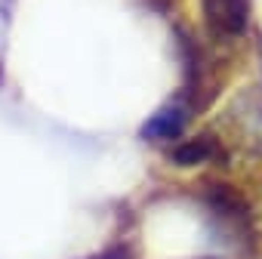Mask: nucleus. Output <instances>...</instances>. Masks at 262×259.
Listing matches in <instances>:
<instances>
[{
    "label": "nucleus",
    "instance_id": "nucleus-5",
    "mask_svg": "<svg viewBox=\"0 0 262 259\" xmlns=\"http://www.w3.org/2000/svg\"><path fill=\"white\" fill-rule=\"evenodd\" d=\"M170 161L176 167H207V164H228L225 158V145L219 142L216 133H201L191 136L185 142H179L170 152Z\"/></svg>",
    "mask_w": 262,
    "mask_h": 259
},
{
    "label": "nucleus",
    "instance_id": "nucleus-1",
    "mask_svg": "<svg viewBox=\"0 0 262 259\" xmlns=\"http://www.w3.org/2000/svg\"><path fill=\"white\" fill-rule=\"evenodd\" d=\"M204 207L210 213V222L216 228V234L234 250V253H244L250 256L256 250V219H253V210L247 204V198L237 191V188H228V185H207L204 188Z\"/></svg>",
    "mask_w": 262,
    "mask_h": 259
},
{
    "label": "nucleus",
    "instance_id": "nucleus-4",
    "mask_svg": "<svg viewBox=\"0 0 262 259\" xmlns=\"http://www.w3.org/2000/svg\"><path fill=\"white\" fill-rule=\"evenodd\" d=\"M191 114H194V105L188 102V96L185 93L173 96L170 102H164L142 123V139H148V142H176L185 130H188Z\"/></svg>",
    "mask_w": 262,
    "mask_h": 259
},
{
    "label": "nucleus",
    "instance_id": "nucleus-2",
    "mask_svg": "<svg viewBox=\"0 0 262 259\" xmlns=\"http://www.w3.org/2000/svg\"><path fill=\"white\" fill-rule=\"evenodd\" d=\"M201 25L219 47H234L250 34L253 4L250 0H198Z\"/></svg>",
    "mask_w": 262,
    "mask_h": 259
},
{
    "label": "nucleus",
    "instance_id": "nucleus-3",
    "mask_svg": "<svg viewBox=\"0 0 262 259\" xmlns=\"http://www.w3.org/2000/svg\"><path fill=\"white\" fill-rule=\"evenodd\" d=\"M225 120L231 123L234 145L253 158H262V80L244 87L234 96Z\"/></svg>",
    "mask_w": 262,
    "mask_h": 259
}]
</instances>
